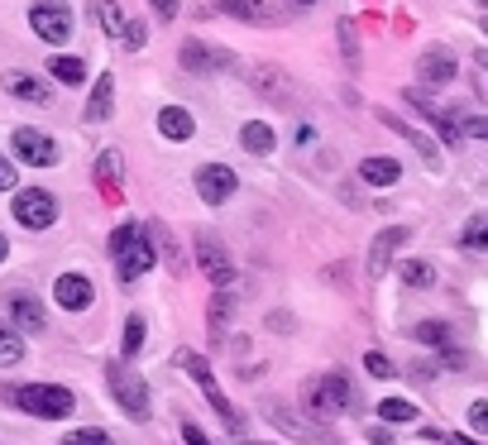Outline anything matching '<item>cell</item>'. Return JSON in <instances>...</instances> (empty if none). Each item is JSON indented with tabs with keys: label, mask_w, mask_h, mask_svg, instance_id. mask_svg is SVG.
<instances>
[{
	"label": "cell",
	"mask_w": 488,
	"mask_h": 445,
	"mask_svg": "<svg viewBox=\"0 0 488 445\" xmlns=\"http://www.w3.org/2000/svg\"><path fill=\"white\" fill-rule=\"evenodd\" d=\"M110 259H116V273L124 278V283H134V278H144L153 269V240H149V230L144 226H120L116 235H110Z\"/></svg>",
	"instance_id": "1"
},
{
	"label": "cell",
	"mask_w": 488,
	"mask_h": 445,
	"mask_svg": "<svg viewBox=\"0 0 488 445\" xmlns=\"http://www.w3.org/2000/svg\"><path fill=\"white\" fill-rule=\"evenodd\" d=\"M10 402L34 416H48V422H63L73 416V388H58V383H24V388H10Z\"/></svg>",
	"instance_id": "2"
},
{
	"label": "cell",
	"mask_w": 488,
	"mask_h": 445,
	"mask_svg": "<svg viewBox=\"0 0 488 445\" xmlns=\"http://www.w3.org/2000/svg\"><path fill=\"white\" fill-rule=\"evenodd\" d=\"M106 383H110V398L120 402L134 422H149V383L139 379L130 364H110L106 369Z\"/></svg>",
	"instance_id": "3"
},
{
	"label": "cell",
	"mask_w": 488,
	"mask_h": 445,
	"mask_svg": "<svg viewBox=\"0 0 488 445\" xmlns=\"http://www.w3.org/2000/svg\"><path fill=\"white\" fill-rule=\"evenodd\" d=\"M306 407L321 412V416H336V412H350L355 407V388L345 373H321V379L306 388Z\"/></svg>",
	"instance_id": "4"
},
{
	"label": "cell",
	"mask_w": 488,
	"mask_h": 445,
	"mask_svg": "<svg viewBox=\"0 0 488 445\" xmlns=\"http://www.w3.org/2000/svg\"><path fill=\"white\" fill-rule=\"evenodd\" d=\"M177 364H183V369L192 373V379L201 383V393H206V402H211V407L220 412V422H226L230 431H240V426H244V422H240V412H235L230 402H226V393L216 388V379H211V364H206L201 355H177Z\"/></svg>",
	"instance_id": "5"
},
{
	"label": "cell",
	"mask_w": 488,
	"mask_h": 445,
	"mask_svg": "<svg viewBox=\"0 0 488 445\" xmlns=\"http://www.w3.org/2000/svg\"><path fill=\"white\" fill-rule=\"evenodd\" d=\"M15 220L24 230H48L58 220V201L44 187H24V192H15Z\"/></svg>",
	"instance_id": "6"
},
{
	"label": "cell",
	"mask_w": 488,
	"mask_h": 445,
	"mask_svg": "<svg viewBox=\"0 0 488 445\" xmlns=\"http://www.w3.org/2000/svg\"><path fill=\"white\" fill-rule=\"evenodd\" d=\"M30 24H34V34L44 39V44H67V39H73V10L58 5V0L34 5L30 10Z\"/></svg>",
	"instance_id": "7"
},
{
	"label": "cell",
	"mask_w": 488,
	"mask_h": 445,
	"mask_svg": "<svg viewBox=\"0 0 488 445\" xmlns=\"http://www.w3.org/2000/svg\"><path fill=\"white\" fill-rule=\"evenodd\" d=\"M235 187H240V177H235L226 163H206V168H197V197L206 206H226L235 197Z\"/></svg>",
	"instance_id": "8"
},
{
	"label": "cell",
	"mask_w": 488,
	"mask_h": 445,
	"mask_svg": "<svg viewBox=\"0 0 488 445\" xmlns=\"http://www.w3.org/2000/svg\"><path fill=\"white\" fill-rule=\"evenodd\" d=\"M15 158L34 163V168H53L58 163V144L44 130H15Z\"/></svg>",
	"instance_id": "9"
},
{
	"label": "cell",
	"mask_w": 488,
	"mask_h": 445,
	"mask_svg": "<svg viewBox=\"0 0 488 445\" xmlns=\"http://www.w3.org/2000/svg\"><path fill=\"white\" fill-rule=\"evenodd\" d=\"M197 263H201V273L211 278L216 287H230L235 283V263H230V254L211 240V235H201V240H197Z\"/></svg>",
	"instance_id": "10"
},
{
	"label": "cell",
	"mask_w": 488,
	"mask_h": 445,
	"mask_svg": "<svg viewBox=\"0 0 488 445\" xmlns=\"http://www.w3.org/2000/svg\"><path fill=\"white\" fill-rule=\"evenodd\" d=\"M269 416L287 431V436H297V441H306V445H336V436H330V431H321L316 422H306V416H292V412L283 407V402H273Z\"/></svg>",
	"instance_id": "11"
},
{
	"label": "cell",
	"mask_w": 488,
	"mask_h": 445,
	"mask_svg": "<svg viewBox=\"0 0 488 445\" xmlns=\"http://www.w3.org/2000/svg\"><path fill=\"white\" fill-rule=\"evenodd\" d=\"M53 297H58V307L63 312H87L91 307V278H81V273H63L58 283H53Z\"/></svg>",
	"instance_id": "12"
},
{
	"label": "cell",
	"mask_w": 488,
	"mask_h": 445,
	"mask_svg": "<svg viewBox=\"0 0 488 445\" xmlns=\"http://www.w3.org/2000/svg\"><path fill=\"white\" fill-rule=\"evenodd\" d=\"M416 77H422L426 87H450L455 81V53L450 48H426L422 63H416Z\"/></svg>",
	"instance_id": "13"
},
{
	"label": "cell",
	"mask_w": 488,
	"mask_h": 445,
	"mask_svg": "<svg viewBox=\"0 0 488 445\" xmlns=\"http://www.w3.org/2000/svg\"><path fill=\"white\" fill-rule=\"evenodd\" d=\"M402 244H407V230H402V226L383 230L379 240H373V249H369V273H373V278H383L388 269H393V254H398Z\"/></svg>",
	"instance_id": "14"
},
{
	"label": "cell",
	"mask_w": 488,
	"mask_h": 445,
	"mask_svg": "<svg viewBox=\"0 0 488 445\" xmlns=\"http://www.w3.org/2000/svg\"><path fill=\"white\" fill-rule=\"evenodd\" d=\"M230 63V53H220V48H206L201 44V39H187V44H183V67H187V73H220V67H226Z\"/></svg>",
	"instance_id": "15"
},
{
	"label": "cell",
	"mask_w": 488,
	"mask_h": 445,
	"mask_svg": "<svg viewBox=\"0 0 488 445\" xmlns=\"http://www.w3.org/2000/svg\"><path fill=\"white\" fill-rule=\"evenodd\" d=\"M10 316H15L20 330H44V307L30 292H10Z\"/></svg>",
	"instance_id": "16"
},
{
	"label": "cell",
	"mask_w": 488,
	"mask_h": 445,
	"mask_svg": "<svg viewBox=\"0 0 488 445\" xmlns=\"http://www.w3.org/2000/svg\"><path fill=\"white\" fill-rule=\"evenodd\" d=\"M5 91L20 96V101L48 106V81H39V77H30V73H5Z\"/></svg>",
	"instance_id": "17"
},
{
	"label": "cell",
	"mask_w": 488,
	"mask_h": 445,
	"mask_svg": "<svg viewBox=\"0 0 488 445\" xmlns=\"http://www.w3.org/2000/svg\"><path fill=\"white\" fill-rule=\"evenodd\" d=\"M192 130H197V120H192L183 106H163L158 110V134L163 139H192Z\"/></svg>",
	"instance_id": "18"
},
{
	"label": "cell",
	"mask_w": 488,
	"mask_h": 445,
	"mask_svg": "<svg viewBox=\"0 0 488 445\" xmlns=\"http://www.w3.org/2000/svg\"><path fill=\"white\" fill-rule=\"evenodd\" d=\"M359 177H364L369 187H393L402 177V168H398V158H364L359 163Z\"/></svg>",
	"instance_id": "19"
},
{
	"label": "cell",
	"mask_w": 488,
	"mask_h": 445,
	"mask_svg": "<svg viewBox=\"0 0 488 445\" xmlns=\"http://www.w3.org/2000/svg\"><path fill=\"white\" fill-rule=\"evenodd\" d=\"M48 73H53V81H63V87H81V81H87V63L58 53V58H48Z\"/></svg>",
	"instance_id": "20"
},
{
	"label": "cell",
	"mask_w": 488,
	"mask_h": 445,
	"mask_svg": "<svg viewBox=\"0 0 488 445\" xmlns=\"http://www.w3.org/2000/svg\"><path fill=\"white\" fill-rule=\"evenodd\" d=\"M249 77H254V87H259V91H269V96H278V101H287V96H292V81H287L283 73H278L273 63H263V67H254V73H249Z\"/></svg>",
	"instance_id": "21"
},
{
	"label": "cell",
	"mask_w": 488,
	"mask_h": 445,
	"mask_svg": "<svg viewBox=\"0 0 488 445\" xmlns=\"http://www.w3.org/2000/svg\"><path fill=\"white\" fill-rule=\"evenodd\" d=\"M220 10H226V15H235V20H254V24L273 20V5H269V0H220Z\"/></svg>",
	"instance_id": "22"
},
{
	"label": "cell",
	"mask_w": 488,
	"mask_h": 445,
	"mask_svg": "<svg viewBox=\"0 0 488 445\" xmlns=\"http://www.w3.org/2000/svg\"><path fill=\"white\" fill-rule=\"evenodd\" d=\"M240 144L249 149V154H273V124H263V120H249L244 130H240Z\"/></svg>",
	"instance_id": "23"
},
{
	"label": "cell",
	"mask_w": 488,
	"mask_h": 445,
	"mask_svg": "<svg viewBox=\"0 0 488 445\" xmlns=\"http://www.w3.org/2000/svg\"><path fill=\"white\" fill-rule=\"evenodd\" d=\"M110 101H116V81H110V73L91 87V101H87V120L96 124V120H106L110 116Z\"/></svg>",
	"instance_id": "24"
},
{
	"label": "cell",
	"mask_w": 488,
	"mask_h": 445,
	"mask_svg": "<svg viewBox=\"0 0 488 445\" xmlns=\"http://www.w3.org/2000/svg\"><path fill=\"white\" fill-rule=\"evenodd\" d=\"M383 124H388V130H398L402 139H407V144H416V154H422L426 163H436V144H431V139H426V134H416V130H412V124H402L398 116H383Z\"/></svg>",
	"instance_id": "25"
},
{
	"label": "cell",
	"mask_w": 488,
	"mask_h": 445,
	"mask_svg": "<svg viewBox=\"0 0 488 445\" xmlns=\"http://www.w3.org/2000/svg\"><path fill=\"white\" fill-rule=\"evenodd\" d=\"M459 244H465L469 254H484V249H488V216H474L465 226V235H459Z\"/></svg>",
	"instance_id": "26"
},
{
	"label": "cell",
	"mask_w": 488,
	"mask_h": 445,
	"mask_svg": "<svg viewBox=\"0 0 488 445\" xmlns=\"http://www.w3.org/2000/svg\"><path fill=\"white\" fill-rule=\"evenodd\" d=\"M402 283H407V287H431V283H436V269H431L426 259H407V263H402Z\"/></svg>",
	"instance_id": "27"
},
{
	"label": "cell",
	"mask_w": 488,
	"mask_h": 445,
	"mask_svg": "<svg viewBox=\"0 0 488 445\" xmlns=\"http://www.w3.org/2000/svg\"><path fill=\"white\" fill-rule=\"evenodd\" d=\"M96 20H101L106 34H116V39L124 34V10L116 5V0H101V5H96Z\"/></svg>",
	"instance_id": "28"
},
{
	"label": "cell",
	"mask_w": 488,
	"mask_h": 445,
	"mask_svg": "<svg viewBox=\"0 0 488 445\" xmlns=\"http://www.w3.org/2000/svg\"><path fill=\"white\" fill-rule=\"evenodd\" d=\"M379 416H383V422H416V407H412L407 398H383L379 402Z\"/></svg>",
	"instance_id": "29"
},
{
	"label": "cell",
	"mask_w": 488,
	"mask_h": 445,
	"mask_svg": "<svg viewBox=\"0 0 488 445\" xmlns=\"http://www.w3.org/2000/svg\"><path fill=\"white\" fill-rule=\"evenodd\" d=\"M20 359H24V340L10 326H0V364L10 369V364H20Z\"/></svg>",
	"instance_id": "30"
},
{
	"label": "cell",
	"mask_w": 488,
	"mask_h": 445,
	"mask_svg": "<svg viewBox=\"0 0 488 445\" xmlns=\"http://www.w3.org/2000/svg\"><path fill=\"white\" fill-rule=\"evenodd\" d=\"M412 336L422 340V345H436V350H445V345H450V326H445V321H422Z\"/></svg>",
	"instance_id": "31"
},
{
	"label": "cell",
	"mask_w": 488,
	"mask_h": 445,
	"mask_svg": "<svg viewBox=\"0 0 488 445\" xmlns=\"http://www.w3.org/2000/svg\"><path fill=\"white\" fill-rule=\"evenodd\" d=\"M120 168H124V163H120V154H116V149H106V154L101 158H96V183H120Z\"/></svg>",
	"instance_id": "32"
},
{
	"label": "cell",
	"mask_w": 488,
	"mask_h": 445,
	"mask_svg": "<svg viewBox=\"0 0 488 445\" xmlns=\"http://www.w3.org/2000/svg\"><path fill=\"white\" fill-rule=\"evenodd\" d=\"M139 350H144V321L130 316V321H124V355H139Z\"/></svg>",
	"instance_id": "33"
},
{
	"label": "cell",
	"mask_w": 488,
	"mask_h": 445,
	"mask_svg": "<svg viewBox=\"0 0 488 445\" xmlns=\"http://www.w3.org/2000/svg\"><path fill=\"white\" fill-rule=\"evenodd\" d=\"M364 369L373 373V379H393V359L379 355V350H369V355H364Z\"/></svg>",
	"instance_id": "34"
},
{
	"label": "cell",
	"mask_w": 488,
	"mask_h": 445,
	"mask_svg": "<svg viewBox=\"0 0 488 445\" xmlns=\"http://www.w3.org/2000/svg\"><path fill=\"white\" fill-rule=\"evenodd\" d=\"M124 48H144V39H149V24H139V20H124Z\"/></svg>",
	"instance_id": "35"
},
{
	"label": "cell",
	"mask_w": 488,
	"mask_h": 445,
	"mask_svg": "<svg viewBox=\"0 0 488 445\" xmlns=\"http://www.w3.org/2000/svg\"><path fill=\"white\" fill-rule=\"evenodd\" d=\"M63 445H110V436L106 431H96V426H87V431H73Z\"/></svg>",
	"instance_id": "36"
},
{
	"label": "cell",
	"mask_w": 488,
	"mask_h": 445,
	"mask_svg": "<svg viewBox=\"0 0 488 445\" xmlns=\"http://www.w3.org/2000/svg\"><path fill=\"white\" fill-rule=\"evenodd\" d=\"M340 48H345V58H350V63H359V44H355V24L350 20L340 24Z\"/></svg>",
	"instance_id": "37"
},
{
	"label": "cell",
	"mask_w": 488,
	"mask_h": 445,
	"mask_svg": "<svg viewBox=\"0 0 488 445\" xmlns=\"http://www.w3.org/2000/svg\"><path fill=\"white\" fill-rule=\"evenodd\" d=\"M459 134H469V139H488V116H469L465 124H459Z\"/></svg>",
	"instance_id": "38"
},
{
	"label": "cell",
	"mask_w": 488,
	"mask_h": 445,
	"mask_svg": "<svg viewBox=\"0 0 488 445\" xmlns=\"http://www.w3.org/2000/svg\"><path fill=\"white\" fill-rule=\"evenodd\" d=\"M226 316H230V297L220 292V297L211 302V330H216V336H220V321H226Z\"/></svg>",
	"instance_id": "39"
},
{
	"label": "cell",
	"mask_w": 488,
	"mask_h": 445,
	"mask_svg": "<svg viewBox=\"0 0 488 445\" xmlns=\"http://www.w3.org/2000/svg\"><path fill=\"white\" fill-rule=\"evenodd\" d=\"M469 426L479 431V436L488 431V402H474V407H469Z\"/></svg>",
	"instance_id": "40"
},
{
	"label": "cell",
	"mask_w": 488,
	"mask_h": 445,
	"mask_svg": "<svg viewBox=\"0 0 488 445\" xmlns=\"http://www.w3.org/2000/svg\"><path fill=\"white\" fill-rule=\"evenodd\" d=\"M153 15H158L163 24H168V20H177V0H153Z\"/></svg>",
	"instance_id": "41"
},
{
	"label": "cell",
	"mask_w": 488,
	"mask_h": 445,
	"mask_svg": "<svg viewBox=\"0 0 488 445\" xmlns=\"http://www.w3.org/2000/svg\"><path fill=\"white\" fill-rule=\"evenodd\" d=\"M183 441H187V445H211V441H206V431H201V426H192V422L183 426Z\"/></svg>",
	"instance_id": "42"
},
{
	"label": "cell",
	"mask_w": 488,
	"mask_h": 445,
	"mask_svg": "<svg viewBox=\"0 0 488 445\" xmlns=\"http://www.w3.org/2000/svg\"><path fill=\"white\" fill-rule=\"evenodd\" d=\"M10 187H15V168H10L5 158H0V192H10Z\"/></svg>",
	"instance_id": "43"
},
{
	"label": "cell",
	"mask_w": 488,
	"mask_h": 445,
	"mask_svg": "<svg viewBox=\"0 0 488 445\" xmlns=\"http://www.w3.org/2000/svg\"><path fill=\"white\" fill-rule=\"evenodd\" d=\"M369 441H373V445H393V441H388V431H379V426L369 431Z\"/></svg>",
	"instance_id": "44"
},
{
	"label": "cell",
	"mask_w": 488,
	"mask_h": 445,
	"mask_svg": "<svg viewBox=\"0 0 488 445\" xmlns=\"http://www.w3.org/2000/svg\"><path fill=\"white\" fill-rule=\"evenodd\" d=\"M5 254H10V240H5V235H0V263H5Z\"/></svg>",
	"instance_id": "45"
},
{
	"label": "cell",
	"mask_w": 488,
	"mask_h": 445,
	"mask_svg": "<svg viewBox=\"0 0 488 445\" xmlns=\"http://www.w3.org/2000/svg\"><path fill=\"white\" fill-rule=\"evenodd\" d=\"M297 5H316V0H297Z\"/></svg>",
	"instance_id": "46"
},
{
	"label": "cell",
	"mask_w": 488,
	"mask_h": 445,
	"mask_svg": "<svg viewBox=\"0 0 488 445\" xmlns=\"http://www.w3.org/2000/svg\"><path fill=\"white\" fill-rule=\"evenodd\" d=\"M484 30H488V24H484Z\"/></svg>",
	"instance_id": "47"
}]
</instances>
